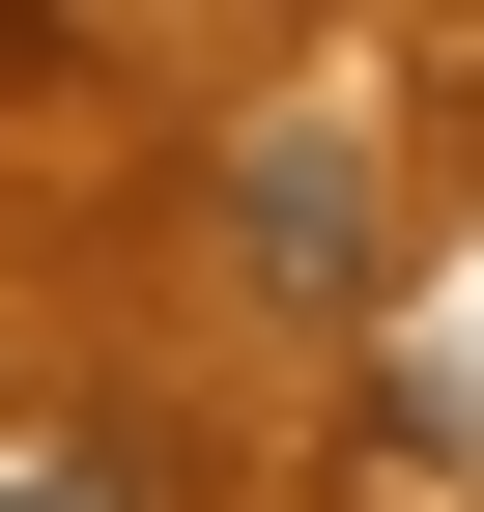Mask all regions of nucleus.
<instances>
[{
	"instance_id": "obj_1",
	"label": "nucleus",
	"mask_w": 484,
	"mask_h": 512,
	"mask_svg": "<svg viewBox=\"0 0 484 512\" xmlns=\"http://www.w3.org/2000/svg\"><path fill=\"white\" fill-rule=\"evenodd\" d=\"M228 256H257V285H371V200H342V143H257V171H228Z\"/></svg>"
},
{
	"instance_id": "obj_2",
	"label": "nucleus",
	"mask_w": 484,
	"mask_h": 512,
	"mask_svg": "<svg viewBox=\"0 0 484 512\" xmlns=\"http://www.w3.org/2000/svg\"><path fill=\"white\" fill-rule=\"evenodd\" d=\"M0 512H114V484H57V456H29V484H0Z\"/></svg>"
},
{
	"instance_id": "obj_3",
	"label": "nucleus",
	"mask_w": 484,
	"mask_h": 512,
	"mask_svg": "<svg viewBox=\"0 0 484 512\" xmlns=\"http://www.w3.org/2000/svg\"><path fill=\"white\" fill-rule=\"evenodd\" d=\"M0 86H29V0H0Z\"/></svg>"
}]
</instances>
